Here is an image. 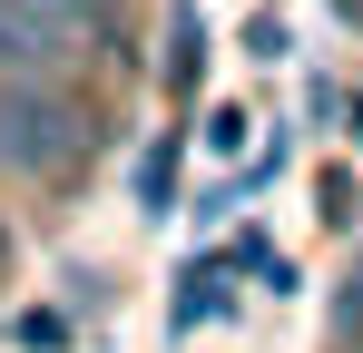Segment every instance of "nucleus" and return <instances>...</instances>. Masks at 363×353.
<instances>
[{"label":"nucleus","instance_id":"f03ea898","mask_svg":"<svg viewBox=\"0 0 363 353\" xmlns=\"http://www.w3.org/2000/svg\"><path fill=\"white\" fill-rule=\"evenodd\" d=\"M334 10H344V30H363V0H334Z\"/></svg>","mask_w":363,"mask_h":353},{"label":"nucleus","instance_id":"7ed1b4c3","mask_svg":"<svg viewBox=\"0 0 363 353\" xmlns=\"http://www.w3.org/2000/svg\"><path fill=\"white\" fill-rule=\"evenodd\" d=\"M334 353H344V344H334Z\"/></svg>","mask_w":363,"mask_h":353},{"label":"nucleus","instance_id":"f257e3e1","mask_svg":"<svg viewBox=\"0 0 363 353\" xmlns=\"http://www.w3.org/2000/svg\"><path fill=\"white\" fill-rule=\"evenodd\" d=\"M10 344H30V353H60V344H69V314H50V304H30V314L10 324Z\"/></svg>","mask_w":363,"mask_h":353}]
</instances>
